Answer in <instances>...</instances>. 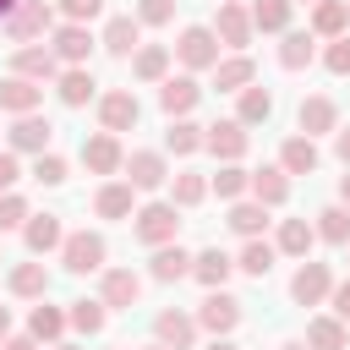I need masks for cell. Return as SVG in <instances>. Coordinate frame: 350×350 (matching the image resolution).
Returning <instances> with one entry per match:
<instances>
[{"label":"cell","mask_w":350,"mask_h":350,"mask_svg":"<svg viewBox=\"0 0 350 350\" xmlns=\"http://www.w3.org/2000/svg\"><path fill=\"white\" fill-rule=\"evenodd\" d=\"M5 334H11V312L0 306V339H5Z\"/></svg>","instance_id":"cell-55"},{"label":"cell","mask_w":350,"mask_h":350,"mask_svg":"<svg viewBox=\"0 0 350 350\" xmlns=\"http://www.w3.org/2000/svg\"><path fill=\"white\" fill-rule=\"evenodd\" d=\"M27 334H33V339H44V345H55V339L66 334V312L38 301V306H33V317H27Z\"/></svg>","instance_id":"cell-38"},{"label":"cell","mask_w":350,"mask_h":350,"mask_svg":"<svg viewBox=\"0 0 350 350\" xmlns=\"http://www.w3.org/2000/svg\"><path fill=\"white\" fill-rule=\"evenodd\" d=\"M60 11H66V22H93L104 11V0H60Z\"/></svg>","instance_id":"cell-49"},{"label":"cell","mask_w":350,"mask_h":350,"mask_svg":"<svg viewBox=\"0 0 350 350\" xmlns=\"http://www.w3.org/2000/svg\"><path fill=\"white\" fill-rule=\"evenodd\" d=\"M82 164H88L93 175H115V170H126L120 137H115V131H98V137H88V142H82Z\"/></svg>","instance_id":"cell-11"},{"label":"cell","mask_w":350,"mask_h":350,"mask_svg":"<svg viewBox=\"0 0 350 350\" xmlns=\"http://www.w3.org/2000/svg\"><path fill=\"white\" fill-rule=\"evenodd\" d=\"M49 22H55V11L44 0H16V11L5 16V38L11 44H33V38L49 33Z\"/></svg>","instance_id":"cell-3"},{"label":"cell","mask_w":350,"mask_h":350,"mask_svg":"<svg viewBox=\"0 0 350 350\" xmlns=\"http://www.w3.org/2000/svg\"><path fill=\"white\" fill-rule=\"evenodd\" d=\"M213 33H219V44L224 49H246L252 44V11L241 5V0H219V16H213Z\"/></svg>","instance_id":"cell-5"},{"label":"cell","mask_w":350,"mask_h":350,"mask_svg":"<svg viewBox=\"0 0 350 350\" xmlns=\"http://www.w3.org/2000/svg\"><path fill=\"white\" fill-rule=\"evenodd\" d=\"M202 142H208V126H197V120H186V115H180V120H170V131H164V148H170V153H180V159H186V153H197Z\"/></svg>","instance_id":"cell-34"},{"label":"cell","mask_w":350,"mask_h":350,"mask_svg":"<svg viewBox=\"0 0 350 350\" xmlns=\"http://www.w3.org/2000/svg\"><path fill=\"white\" fill-rule=\"evenodd\" d=\"M148 273H153L159 284H175V279L191 273V257H186L175 241H170V246H153V268H148Z\"/></svg>","instance_id":"cell-31"},{"label":"cell","mask_w":350,"mask_h":350,"mask_svg":"<svg viewBox=\"0 0 350 350\" xmlns=\"http://www.w3.org/2000/svg\"><path fill=\"white\" fill-rule=\"evenodd\" d=\"M219 49H224V44H219L213 27H186L180 44H175V60H180L186 71H213V66H219Z\"/></svg>","instance_id":"cell-1"},{"label":"cell","mask_w":350,"mask_h":350,"mask_svg":"<svg viewBox=\"0 0 350 350\" xmlns=\"http://www.w3.org/2000/svg\"><path fill=\"white\" fill-rule=\"evenodd\" d=\"M290 5L295 0H252V27L257 33H284L290 27Z\"/></svg>","instance_id":"cell-36"},{"label":"cell","mask_w":350,"mask_h":350,"mask_svg":"<svg viewBox=\"0 0 350 350\" xmlns=\"http://www.w3.org/2000/svg\"><path fill=\"white\" fill-rule=\"evenodd\" d=\"M197 98H202V88H197L191 77H164V82H159V109H164L170 120L191 115V109H197Z\"/></svg>","instance_id":"cell-14"},{"label":"cell","mask_w":350,"mask_h":350,"mask_svg":"<svg viewBox=\"0 0 350 350\" xmlns=\"http://www.w3.org/2000/svg\"><path fill=\"white\" fill-rule=\"evenodd\" d=\"M312 5H317V0H312Z\"/></svg>","instance_id":"cell-61"},{"label":"cell","mask_w":350,"mask_h":350,"mask_svg":"<svg viewBox=\"0 0 350 350\" xmlns=\"http://www.w3.org/2000/svg\"><path fill=\"white\" fill-rule=\"evenodd\" d=\"M328 290H334V273H328V262H301L295 268V279H290V295L301 301V306H317V301H328Z\"/></svg>","instance_id":"cell-8"},{"label":"cell","mask_w":350,"mask_h":350,"mask_svg":"<svg viewBox=\"0 0 350 350\" xmlns=\"http://www.w3.org/2000/svg\"><path fill=\"white\" fill-rule=\"evenodd\" d=\"M284 350H306V345H295V339H290V345H284Z\"/></svg>","instance_id":"cell-58"},{"label":"cell","mask_w":350,"mask_h":350,"mask_svg":"<svg viewBox=\"0 0 350 350\" xmlns=\"http://www.w3.org/2000/svg\"><path fill=\"white\" fill-rule=\"evenodd\" d=\"M252 197H257L262 208H279V202L290 197V175H284V164H262V170L252 175Z\"/></svg>","instance_id":"cell-24"},{"label":"cell","mask_w":350,"mask_h":350,"mask_svg":"<svg viewBox=\"0 0 350 350\" xmlns=\"http://www.w3.org/2000/svg\"><path fill=\"white\" fill-rule=\"evenodd\" d=\"M230 268H235V257H224L219 246H208V252H197V257H191V279H197L202 290H224Z\"/></svg>","instance_id":"cell-21"},{"label":"cell","mask_w":350,"mask_h":350,"mask_svg":"<svg viewBox=\"0 0 350 350\" xmlns=\"http://www.w3.org/2000/svg\"><path fill=\"white\" fill-rule=\"evenodd\" d=\"M49 120L33 109V115H16V126H11V153H49Z\"/></svg>","instance_id":"cell-15"},{"label":"cell","mask_w":350,"mask_h":350,"mask_svg":"<svg viewBox=\"0 0 350 350\" xmlns=\"http://www.w3.org/2000/svg\"><path fill=\"white\" fill-rule=\"evenodd\" d=\"M328 301H334V317H345V323H350V279H345V284H334V290H328Z\"/></svg>","instance_id":"cell-51"},{"label":"cell","mask_w":350,"mask_h":350,"mask_svg":"<svg viewBox=\"0 0 350 350\" xmlns=\"http://www.w3.org/2000/svg\"><path fill=\"white\" fill-rule=\"evenodd\" d=\"M339 202L350 208V175H339Z\"/></svg>","instance_id":"cell-54"},{"label":"cell","mask_w":350,"mask_h":350,"mask_svg":"<svg viewBox=\"0 0 350 350\" xmlns=\"http://www.w3.org/2000/svg\"><path fill=\"white\" fill-rule=\"evenodd\" d=\"M22 235H27V252H33V257H44V252H55V246L66 241V230H60L55 213H33V219L22 224Z\"/></svg>","instance_id":"cell-25"},{"label":"cell","mask_w":350,"mask_h":350,"mask_svg":"<svg viewBox=\"0 0 350 350\" xmlns=\"http://www.w3.org/2000/svg\"><path fill=\"white\" fill-rule=\"evenodd\" d=\"M137 295H142V279H137L131 268H104V284H98V301H104V306L131 312V306H137Z\"/></svg>","instance_id":"cell-12"},{"label":"cell","mask_w":350,"mask_h":350,"mask_svg":"<svg viewBox=\"0 0 350 350\" xmlns=\"http://www.w3.org/2000/svg\"><path fill=\"white\" fill-rule=\"evenodd\" d=\"M317 33H284V44H279V66L284 71H301V66H312L317 60V44H312Z\"/></svg>","instance_id":"cell-35"},{"label":"cell","mask_w":350,"mask_h":350,"mask_svg":"<svg viewBox=\"0 0 350 350\" xmlns=\"http://www.w3.org/2000/svg\"><path fill=\"white\" fill-rule=\"evenodd\" d=\"M126 180H131L137 191H159V186L170 180V164H164V153H153V148H137V153H126Z\"/></svg>","instance_id":"cell-7"},{"label":"cell","mask_w":350,"mask_h":350,"mask_svg":"<svg viewBox=\"0 0 350 350\" xmlns=\"http://www.w3.org/2000/svg\"><path fill=\"white\" fill-rule=\"evenodd\" d=\"M93 208H98V219H131V208H137V186H131V180H109V186H98Z\"/></svg>","instance_id":"cell-20"},{"label":"cell","mask_w":350,"mask_h":350,"mask_svg":"<svg viewBox=\"0 0 350 350\" xmlns=\"http://www.w3.org/2000/svg\"><path fill=\"white\" fill-rule=\"evenodd\" d=\"M16 175H22V170H16V153L5 148V153H0V191H11V186H16Z\"/></svg>","instance_id":"cell-50"},{"label":"cell","mask_w":350,"mask_h":350,"mask_svg":"<svg viewBox=\"0 0 350 350\" xmlns=\"http://www.w3.org/2000/svg\"><path fill=\"white\" fill-rule=\"evenodd\" d=\"M246 82H257L252 55H230V60H219V66H213V88H219V93H241Z\"/></svg>","instance_id":"cell-27"},{"label":"cell","mask_w":350,"mask_h":350,"mask_svg":"<svg viewBox=\"0 0 350 350\" xmlns=\"http://www.w3.org/2000/svg\"><path fill=\"white\" fill-rule=\"evenodd\" d=\"M345 345H350L345 317H312L306 323V350H345Z\"/></svg>","instance_id":"cell-26"},{"label":"cell","mask_w":350,"mask_h":350,"mask_svg":"<svg viewBox=\"0 0 350 350\" xmlns=\"http://www.w3.org/2000/svg\"><path fill=\"white\" fill-rule=\"evenodd\" d=\"M312 241H317V224H306V219H284V224H279V252L306 257V252H312Z\"/></svg>","instance_id":"cell-37"},{"label":"cell","mask_w":350,"mask_h":350,"mask_svg":"<svg viewBox=\"0 0 350 350\" xmlns=\"http://www.w3.org/2000/svg\"><path fill=\"white\" fill-rule=\"evenodd\" d=\"M0 350H38V339H33V334H5Z\"/></svg>","instance_id":"cell-52"},{"label":"cell","mask_w":350,"mask_h":350,"mask_svg":"<svg viewBox=\"0 0 350 350\" xmlns=\"http://www.w3.org/2000/svg\"><path fill=\"white\" fill-rule=\"evenodd\" d=\"M235 323H241V301H235L230 290H208L202 306H197V328H208V334L219 339V334H230Z\"/></svg>","instance_id":"cell-6"},{"label":"cell","mask_w":350,"mask_h":350,"mask_svg":"<svg viewBox=\"0 0 350 350\" xmlns=\"http://www.w3.org/2000/svg\"><path fill=\"white\" fill-rule=\"evenodd\" d=\"M38 98H44V82H33V77H16L11 71L0 82V115H33Z\"/></svg>","instance_id":"cell-13"},{"label":"cell","mask_w":350,"mask_h":350,"mask_svg":"<svg viewBox=\"0 0 350 350\" xmlns=\"http://www.w3.org/2000/svg\"><path fill=\"white\" fill-rule=\"evenodd\" d=\"M148 350H170V345H148Z\"/></svg>","instance_id":"cell-60"},{"label":"cell","mask_w":350,"mask_h":350,"mask_svg":"<svg viewBox=\"0 0 350 350\" xmlns=\"http://www.w3.org/2000/svg\"><path fill=\"white\" fill-rule=\"evenodd\" d=\"M137 115H142V104H137L131 88H115V93L98 98V120H104V131H131Z\"/></svg>","instance_id":"cell-10"},{"label":"cell","mask_w":350,"mask_h":350,"mask_svg":"<svg viewBox=\"0 0 350 350\" xmlns=\"http://www.w3.org/2000/svg\"><path fill=\"white\" fill-rule=\"evenodd\" d=\"M11 71L16 77H33V82H49V77H60V55L49 44H22L11 55Z\"/></svg>","instance_id":"cell-9"},{"label":"cell","mask_w":350,"mask_h":350,"mask_svg":"<svg viewBox=\"0 0 350 350\" xmlns=\"http://www.w3.org/2000/svg\"><path fill=\"white\" fill-rule=\"evenodd\" d=\"M137 38H142V22H137V16H109V27H104V49H109V55H131V49H142Z\"/></svg>","instance_id":"cell-33"},{"label":"cell","mask_w":350,"mask_h":350,"mask_svg":"<svg viewBox=\"0 0 350 350\" xmlns=\"http://www.w3.org/2000/svg\"><path fill=\"white\" fill-rule=\"evenodd\" d=\"M175 230H180V208H175V202H148V208H137V241L170 246Z\"/></svg>","instance_id":"cell-4"},{"label":"cell","mask_w":350,"mask_h":350,"mask_svg":"<svg viewBox=\"0 0 350 350\" xmlns=\"http://www.w3.org/2000/svg\"><path fill=\"white\" fill-rule=\"evenodd\" d=\"M153 334H159V345H170V350H191L197 317H186V312H159V317H153Z\"/></svg>","instance_id":"cell-22"},{"label":"cell","mask_w":350,"mask_h":350,"mask_svg":"<svg viewBox=\"0 0 350 350\" xmlns=\"http://www.w3.org/2000/svg\"><path fill=\"white\" fill-rule=\"evenodd\" d=\"M55 350H77V345H55Z\"/></svg>","instance_id":"cell-59"},{"label":"cell","mask_w":350,"mask_h":350,"mask_svg":"<svg viewBox=\"0 0 350 350\" xmlns=\"http://www.w3.org/2000/svg\"><path fill=\"white\" fill-rule=\"evenodd\" d=\"M33 213H27V197H16V191H0V230H16V224H27Z\"/></svg>","instance_id":"cell-46"},{"label":"cell","mask_w":350,"mask_h":350,"mask_svg":"<svg viewBox=\"0 0 350 350\" xmlns=\"http://www.w3.org/2000/svg\"><path fill=\"white\" fill-rule=\"evenodd\" d=\"M279 164H284V175H312L317 170V142L301 131V137H290L284 148H279Z\"/></svg>","instance_id":"cell-30"},{"label":"cell","mask_w":350,"mask_h":350,"mask_svg":"<svg viewBox=\"0 0 350 350\" xmlns=\"http://www.w3.org/2000/svg\"><path fill=\"white\" fill-rule=\"evenodd\" d=\"M44 290H49V268H44V262H16V268H11V295L44 301Z\"/></svg>","instance_id":"cell-32"},{"label":"cell","mask_w":350,"mask_h":350,"mask_svg":"<svg viewBox=\"0 0 350 350\" xmlns=\"http://www.w3.org/2000/svg\"><path fill=\"white\" fill-rule=\"evenodd\" d=\"M104 312H109L104 301H88V295H82V301H71V312H66V323H71L77 334H98V328H104Z\"/></svg>","instance_id":"cell-43"},{"label":"cell","mask_w":350,"mask_h":350,"mask_svg":"<svg viewBox=\"0 0 350 350\" xmlns=\"http://www.w3.org/2000/svg\"><path fill=\"white\" fill-rule=\"evenodd\" d=\"M170 16H175V0H142V5H137V22H142V27H164Z\"/></svg>","instance_id":"cell-48"},{"label":"cell","mask_w":350,"mask_h":350,"mask_svg":"<svg viewBox=\"0 0 350 350\" xmlns=\"http://www.w3.org/2000/svg\"><path fill=\"white\" fill-rule=\"evenodd\" d=\"M268 115H273V93L257 88V82H246V88H241V104H235V120H241V126H262Z\"/></svg>","instance_id":"cell-29"},{"label":"cell","mask_w":350,"mask_h":350,"mask_svg":"<svg viewBox=\"0 0 350 350\" xmlns=\"http://www.w3.org/2000/svg\"><path fill=\"white\" fill-rule=\"evenodd\" d=\"M202 197H208V180H202L197 170H180V175L170 180V202H175V208H197Z\"/></svg>","instance_id":"cell-41"},{"label":"cell","mask_w":350,"mask_h":350,"mask_svg":"<svg viewBox=\"0 0 350 350\" xmlns=\"http://www.w3.org/2000/svg\"><path fill=\"white\" fill-rule=\"evenodd\" d=\"M33 180H38V186H60V180H66V159H60V153H38V159H33Z\"/></svg>","instance_id":"cell-45"},{"label":"cell","mask_w":350,"mask_h":350,"mask_svg":"<svg viewBox=\"0 0 350 350\" xmlns=\"http://www.w3.org/2000/svg\"><path fill=\"white\" fill-rule=\"evenodd\" d=\"M208 186H213V191H219V197H230V202H235V197H241V191H252V175H246V170H241V164H224V170H219V175H213V180H208Z\"/></svg>","instance_id":"cell-44"},{"label":"cell","mask_w":350,"mask_h":350,"mask_svg":"<svg viewBox=\"0 0 350 350\" xmlns=\"http://www.w3.org/2000/svg\"><path fill=\"white\" fill-rule=\"evenodd\" d=\"M317 235H323L328 246H350V208H345V202L323 208V213H317Z\"/></svg>","instance_id":"cell-39"},{"label":"cell","mask_w":350,"mask_h":350,"mask_svg":"<svg viewBox=\"0 0 350 350\" xmlns=\"http://www.w3.org/2000/svg\"><path fill=\"white\" fill-rule=\"evenodd\" d=\"M312 33H317V38L350 33V0H317V5H312Z\"/></svg>","instance_id":"cell-23"},{"label":"cell","mask_w":350,"mask_h":350,"mask_svg":"<svg viewBox=\"0 0 350 350\" xmlns=\"http://www.w3.org/2000/svg\"><path fill=\"white\" fill-rule=\"evenodd\" d=\"M11 11H16V0H0V22H5V16H11Z\"/></svg>","instance_id":"cell-57"},{"label":"cell","mask_w":350,"mask_h":350,"mask_svg":"<svg viewBox=\"0 0 350 350\" xmlns=\"http://www.w3.org/2000/svg\"><path fill=\"white\" fill-rule=\"evenodd\" d=\"M208 350H235V345H230V339H224V334H219V339H213V345H208Z\"/></svg>","instance_id":"cell-56"},{"label":"cell","mask_w":350,"mask_h":350,"mask_svg":"<svg viewBox=\"0 0 350 350\" xmlns=\"http://www.w3.org/2000/svg\"><path fill=\"white\" fill-rule=\"evenodd\" d=\"M301 131L306 137H323V131H339V109H334V98L328 93H312V98H301Z\"/></svg>","instance_id":"cell-18"},{"label":"cell","mask_w":350,"mask_h":350,"mask_svg":"<svg viewBox=\"0 0 350 350\" xmlns=\"http://www.w3.org/2000/svg\"><path fill=\"white\" fill-rule=\"evenodd\" d=\"M323 66H328L334 77H350V33L328 38V49H323Z\"/></svg>","instance_id":"cell-47"},{"label":"cell","mask_w":350,"mask_h":350,"mask_svg":"<svg viewBox=\"0 0 350 350\" xmlns=\"http://www.w3.org/2000/svg\"><path fill=\"white\" fill-rule=\"evenodd\" d=\"M246 142H252V137H246V126H241V120H219V126H208V142H202V148H208L213 159L235 164V159L246 153Z\"/></svg>","instance_id":"cell-16"},{"label":"cell","mask_w":350,"mask_h":350,"mask_svg":"<svg viewBox=\"0 0 350 350\" xmlns=\"http://www.w3.org/2000/svg\"><path fill=\"white\" fill-rule=\"evenodd\" d=\"M334 153L350 164V126H345V131H334Z\"/></svg>","instance_id":"cell-53"},{"label":"cell","mask_w":350,"mask_h":350,"mask_svg":"<svg viewBox=\"0 0 350 350\" xmlns=\"http://www.w3.org/2000/svg\"><path fill=\"white\" fill-rule=\"evenodd\" d=\"M66 66H88V55H93V33H88V22H66L60 33H55V44H49Z\"/></svg>","instance_id":"cell-17"},{"label":"cell","mask_w":350,"mask_h":350,"mask_svg":"<svg viewBox=\"0 0 350 350\" xmlns=\"http://www.w3.org/2000/svg\"><path fill=\"white\" fill-rule=\"evenodd\" d=\"M93 88H98V82H93V71H88V66H66V71L55 77V93H60V104H66V109H82V104L93 98Z\"/></svg>","instance_id":"cell-19"},{"label":"cell","mask_w":350,"mask_h":350,"mask_svg":"<svg viewBox=\"0 0 350 350\" xmlns=\"http://www.w3.org/2000/svg\"><path fill=\"white\" fill-rule=\"evenodd\" d=\"M230 230L246 235V241L262 235V230H268V208H262V202H235V208H230Z\"/></svg>","instance_id":"cell-42"},{"label":"cell","mask_w":350,"mask_h":350,"mask_svg":"<svg viewBox=\"0 0 350 350\" xmlns=\"http://www.w3.org/2000/svg\"><path fill=\"white\" fill-rule=\"evenodd\" d=\"M273 257H279V246H268L262 235H252V241L241 246V257H235V268H241L246 279H268V273H273Z\"/></svg>","instance_id":"cell-28"},{"label":"cell","mask_w":350,"mask_h":350,"mask_svg":"<svg viewBox=\"0 0 350 350\" xmlns=\"http://www.w3.org/2000/svg\"><path fill=\"white\" fill-rule=\"evenodd\" d=\"M60 262H66V273H98V268H104V235H98V230L66 235V241H60Z\"/></svg>","instance_id":"cell-2"},{"label":"cell","mask_w":350,"mask_h":350,"mask_svg":"<svg viewBox=\"0 0 350 350\" xmlns=\"http://www.w3.org/2000/svg\"><path fill=\"white\" fill-rule=\"evenodd\" d=\"M131 71H137L142 82H164V71H170V49H164V44H142L137 60H131Z\"/></svg>","instance_id":"cell-40"}]
</instances>
